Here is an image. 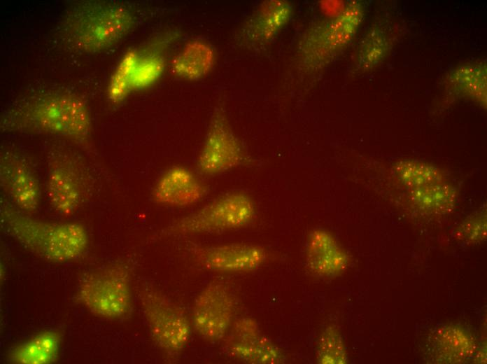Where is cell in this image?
Returning <instances> with one entry per match:
<instances>
[{"instance_id": "30bf717a", "label": "cell", "mask_w": 487, "mask_h": 364, "mask_svg": "<svg viewBox=\"0 0 487 364\" xmlns=\"http://www.w3.org/2000/svg\"><path fill=\"white\" fill-rule=\"evenodd\" d=\"M234 300L223 283L212 281L196 297L192 312V324L197 333L210 342L223 339L233 320Z\"/></svg>"}, {"instance_id": "277c9868", "label": "cell", "mask_w": 487, "mask_h": 364, "mask_svg": "<svg viewBox=\"0 0 487 364\" xmlns=\"http://www.w3.org/2000/svg\"><path fill=\"white\" fill-rule=\"evenodd\" d=\"M256 214L255 204L246 192L234 191L211 201L198 211L172 222L159 237L222 232L250 224Z\"/></svg>"}, {"instance_id": "7402d4cb", "label": "cell", "mask_w": 487, "mask_h": 364, "mask_svg": "<svg viewBox=\"0 0 487 364\" xmlns=\"http://www.w3.org/2000/svg\"><path fill=\"white\" fill-rule=\"evenodd\" d=\"M138 56L135 51L127 52L115 71L109 87V97L113 102L120 101L131 90V75Z\"/></svg>"}, {"instance_id": "52a82bcc", "label": "cell", "mask_w": 487, "mask_h": 364, "mask_svg": "<svg viewBox=\"0 0 487 364\" xmlns=\"http://www.w3.org/2000/svg\"><path fill=\"white\" fill-rule=\"evenodd\" d=\"M360 20V10L351 7L335 20L309 28L298 45L299 64L302 69L306 73H315L323 69L337 50L349 40Z\"/></svg>"}, {"instance_id": "44dd1931", "label": "cell", "mask_w": 487, "mask_h": 364, "mask_svg": "<svg viewBox=\"0 0 487 364\" xmlns=\"http://www.w3.org/2000/svg\"><path fill=\"white\" fill-rule=\"evenodd\" d=\"M163 69L164 62L160 57L139 55L131 75V90L150 85L160 77Z\"/></svg>"}, {"instance_id": "4fadbf2b", "label": "cell", "mask_w": 487, "mask_h": 364, "mask_svg": "<svg viewBox=\"0 0 487 364\" xmlns=\"http://www.w3.org/2000/svg\"><path fill=\"white\" fill-rule=\"evenodd\" d=\"M207 193V185L192 171L174 166L164 172L155 183L152 199L160 205L183 207L199 202Z\"/></svg>"}, {"instance_id": "d6986e66", "label": "cell", "mask_w": 487, "mask_h": 364, "mask_svg": "<svg viewBox=\"0 0 487 364\" xmlns=\"http://www.w3.org/2000/svg\"><path fill=\"white\" fill-rule=\"evenodd\" d=\"M432 340L434 353L445 363L462 362L470 358L474 352L472 339L455 326L438 328Z\"/></svg>"}, {"instance_id": "ffe728a7", "label": "cell", "mask_w": 487, "mask_h": 364, "mask_svg": "<svg viewBox=\"0 0 487 364\" xmlns=\"http://www.w3.org/2000/svg\"><path fill=\"white\" fill-rule=\"evenodd\" d=\"M320 363L336 364L346 361V351L340 335L332 327L327 328L320 335L317 349Z\"/></svg>"}, {"instance_id": "7c38bea8", "label": "cell", "mask_w": 487, "mask_h": 364, "mask_svg": "<svg viewBox=\"0 0 487 364\" xmlns=\"http://www.w3.org/2000/svg\"><path fill=\"white\" fill-rule=\"evenodd\" d=\"M193 260L202 268L216 272H250L267 259L262 246L247 244L194 246L190 248Z\"/></svg>"}, {"instance_id": "ac0fdd59", "label": "cell", "mask_w": 487, "mask_h": 364, "mask_svg": "<svg viewBox=\"0 0 487 364\" xmlns=\"http://www.w3.org/2000/svg\"><path fill=\"white\" fill-rule=\"evenodd\" d=\"M214 52L211 47L200 41L188 43L175 57L171 70L178 77L196 80L205 76L212 68Z\"/></svg>"}, {"instance_id": "8fae6325", "label": "cell", "mask_w": 487, "mask_h": 364, "mask_svg": "<svg viewBox=\"0 0 487 364\" xmlns=\"http://www.w3.org/2000/svg\"><path fill=\"white\" fill-rule=\"evenodd\" d=\"M0 185L18 209L28 214L37 210L41 195L39 181L29 162L19 152L1 153Z\"/></svg>"}, {"instance_id": "ba28073f", "label": "cell", "mask_w": 487, "mask_h": 364, "mask_svg": "<svg viewBox=\"0 0 487 364\" xmlns=\"http://www.w3.org/2000/svg\"><path fill=\"white\" fill-rule=\"evenodd\" d=\"M80 162L62 148L49 153L46 195L53 209L71 215L80 205L87 190V177Z\"/></svg>"}, {"instance_id": "6da1fadb", "label": "cell", "mask_w": 487, "mask_h": 364, "mask_svg": "<svg viewBox=\"0 0 487 364\" xmlns=\"http://www.w3.org/2000/svg\"><path fill=\"white\" fill-rule=\"evenodd\" d=\"M3 132L47 134L87 145L91 137L92 118L80 97L64 92H43L13 104L1 115Z\"/></svg>"}, {"instance_id": "8992f818", "label": "cell", "mask_w": 487, "mask_h": 364, "mask_svg": "<svg viewBox=\"0 0 487 364\" xmlns=\"http://www.w3.org/2000/svg\"><path fill=\"white\" fill-rule=\"evenodd\" d=\"M139 302L156 345L170 356L180 354L191 336L190 323L184 311L153 286L140 290Z\"/></svg>"}, {"instance_id": "2e32d148", "label": "cell", "mask_w": 487, "mask_h": 364, "mask_svg": "<svg viewBox=\"0 0 487 364\" xmlns=\"http://www.w3.org/2000/svg\"><path fill=\"white\" fill-rule=\"evenodd\" d=\"M234 342L230 353L240 360L252 363H275L281 360L278 350L260 336L256 323L250 319L239 321L234 328Z\"/></svg>"}, {"instance_id": "9c48e42d", "label": "cell", "mask_w": 487, "mask_h": 364, "mask_svg": "<svg viewBox=\"0 0 487 364\" xmlns=\"http://www.w3.org/2000/svg\"><path fill=\"white\" fill-rule=\"evenodd\" d=\"M246 160L244 148L230 125L224 108L216 107L197 159L198 172L204 176H215L235 168Z\"/></svg>"}, {"instance_id": "9a60e30c", "label": "cell", "mask_w": 487, "mask_h": 364, "mask_svg": "<svg viewBox=\"0 0 487 364\" xmlns=\"http://www.w3.org/2000/svg\"><path fill=\"white\" fill-rule=\"evenodd\" d=\"M347 257L334 237L320 229L309 235L305 250V265L308 271L317 277H332L346 267Z\"/></svg>"}, {"instance_id": "7a4b0ae2", "label": "cell", "mask_w": 487, "mask_h": 364, "mask_svg": "<svg viewBox=\"0 0 487 364\" xmlns=\"http://www.w3.org/2000/svg\"><path fill=\"white\" fill-rule=\"evenodd\" d=\"M3 230L25 249L52 262H67L81 257L89 236L78 223H57L34 218L3 199L0 204Z\"/></svg>"}, {"instance_id": "5b68a950", "label": "cell", "mask_w": 487, "mask_h": 364, "mask_svg": "<svg viewBox=\"0 0 487 364\" xmlns=\"http://www.w3.org/2000/svg\"><path fill=\"white\" fill-rule=\"evenodd\" d=\"M76 299L97 316L108 319L125 316L132 305L129 268L122 263H113L88 272L78 284Z\"/></svg>"}, {"instance_id": "3957f363", "label": "cell", "mask_w": 487, "mask_h": 364, "mask_svg": "<svg viewBox=\"0 0 487 364\" xmlns=\"http://www.w3.org/2000/svg\"><path fill=\"white\" fill-rule=\"evenodd\" d=\"M134 24L125 6L101 1H85L73 7L61 25L62 36L78 51L94 53L111 47Z\"/></svg>"}, {"instance_id": "e0dca14e", "label": "cell", "mask_w": 487, "mask_h": 364, "mask_svg": "<svg viewBox=\"0 0 487 364\" xmlns=\"http://www.w3.org/2000/svg\"><path fill=\"white\" fill-rule=\"evenodd\" d=\"M60 344L58 331L43 330L10 350L9 360L16 364H50L58 358Z\"/></svg>"}, {"instance_id": "5bb4252c", "label": "cell", "mask_w": 487, "mask_h": 364, "mask_svg": "<svg viewBox=\"0 0 487 364\" xmlns=\"http://www.w3.org/2000/svg\"><path fill=\"white\" fill-rule=\"evenodd\" d=\"M292 6L282 0L264 2L245 24L241 38L250 48H262L269 43L288 23Z\"/></svg>"}]
</instances>
